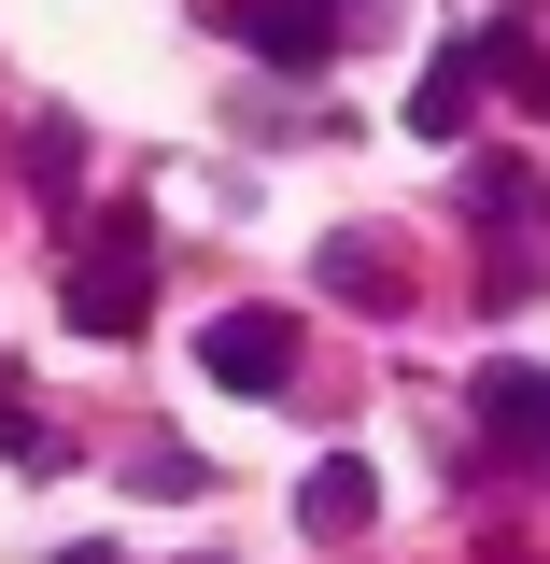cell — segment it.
I'll return each instance as SVG.
<instances>
[{
  "label": "cell",
  "mask_w": 550,
  "mask_h": 564,
  "mask_svg": "<svg viewBox=\"0 0 550 564\" xmlns=\"http://www.w3.org/2000/svg\"><path fill=\"white\" fill-rule=\"evenodd\" d=\"M198 367L226 381V395H282V381H296V311H226V325L198 339Z\"/></svg>",
  "instance_id": "7a4b0ae2"
},
{
  "label": "cell",
  "mask_w": 550,
  "mask_h": 564,
  "mask_svg": "<svg viewBox=\"0 0 550 564\" xmlns=\"http://www.w3.org/2000/svg\"><path fill=\"white\" fill-rule=\"evenodd\" d=\"M141 311H155V226L99 212V240L71 254V339H141Z\"/></svg>",
  "instance_id": "6da1fadb"
},
{
  "label": "cell",
  "mask_w": 550,
  "mask_h": 564,
  "mask_svg": "<svg viewBox=\"0 0 550 564\" xmlns=\"http://www.w3.org/2000/svg\"><path fill=\"white\" fill-rule=\"evenodd\" d=\"M296 522H311V536H367V522H381V480H367V452H325V466L296 480Z\"/></svg>",
  "instance_id": "277c9868"
},
{
  "label": "cell",
  "mask_w": 550,
  "mask_h": 564,
  "mask_svg": "<svg viewBox=\"0 0 550 564\" xmlns=\"http://www.w3.org/2000/svg\"><path fill=\"white\" fill-rule=\"evenodd\" d=\"M325 282H339L353 311H396V296H381V282H396V254H381V240H325Z\"/></svg>",
  "instance_id": "52a82bcc"
},
{
  "label": "cell",
  "mask_w": 550,
  "mask_h": 564,
  "mask_svg": "<svg viewBox=\"0 0 550 564\" xmlns=\"http://www.w3.org/2000/svg\"><path fill=\"white\" fill-rule=\"evenodd\" d=\"M240 29H255V57H282V70H311V57H325V43H339V0H255Z\"/></svg>",
  "instance_id": "5b68a950"
},
{
  "label": "cell",
  "mask_w": 550,
  "mask_h": 564,
  "mask_svg": "<svg viewBox=\"0 0 550 564\" xmlns=\"http://www.w3.org/2000/svg\"><path fill=\"white\" fill-rule=\"evenodd\" d=\"M481 437L550 466V367H481Z\"/></svg>",
  "instance_id": "3957f363"
},
{
  "label": "cell",
  "mask_w": 550,
  "mask_h": 564,
  "mask_svg": "<svg viewBox=\"0 0 550 564\" xmlns=\"http://www.w3.org/2000/svg\"><path fill=\"white\" fill-rule=\"evenodd\" d=\"M466 113H481V43H452V57L410 85V128L423 141H466Z\"/></svg>",
  "instance_id": "8992f818"
},
{
  "label": "cell",
  "mask_w": 550,
  "mask_h": 564,
  "mask_svg": "<svg viewBox=\"0 0 550 564\" xmlns=\"http://www.w3.org/2000/svg\"><path fill=\"white\" fill-rule=\"evenodd\" d=\"M57 564H128V551H114V536H71V551H57Z\"/></svg>",
  "instance_id": "ba28073f"
}]
</instances>
